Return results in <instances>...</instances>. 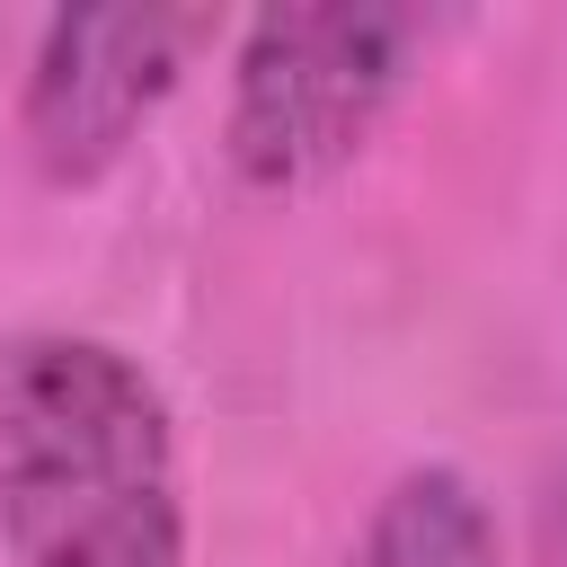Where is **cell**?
<instances>
[{"label": "cell", "instance_id": "3957f363", "mask_svg": "<svg viewBox=\"0 0 567 567\" xmlns=\"http://www.w3.org/2000/svg\"><path fill=\"white\" fill-rule=\"evenodd\" d=\"M213 35L204 9H62L35 35L27 97H18V142L53 186L106 177L133 133L168 106L186 80L195 44Z\"/></svg>", "mask_w": 567, "mask_h": 567}, {"label": "cell", "instance_id": "277c9868", "mask_svg": "<svg viewBox=\"0 0 567 567\" xmlns=\"http://www.w3.org/2000/svg\"><path fill=\"white\" fill-rule=\"evenodd\" d=\"M346 567H505L496 514L461 470H408L381 487Z\"/></svg>", "mask_w": 567, "mask_h": 567}, {"label": "cell", "instance_id": "7a4b0ae2", "mask_svg": "<svg viewBox=\"0 0 567 567\" xmlns=\"http://www.w3.org/2000/svg\"><path fill=\"white\" fill-rule=\"evenodd\" d=\"M425 44L416 9H266L230 62V168L266 195L346 168Z\"/></svg>", "mask_w": 567, "mask_h": 567}, {"label": "cell", "instance_id": "6da1fadb", "mask_svg": "<svg viewBox=\"0 0 567 567\" xmlns=\"http://www.w3.org/2000/svg\"><path fill=\"white\" fill-rule=\"evenodd\" d=\"M0 567H186V478L151 372L71 328L0 346Z\"/></svg>", "mask_w": 567, "mask_h": 567}]
</instances>
